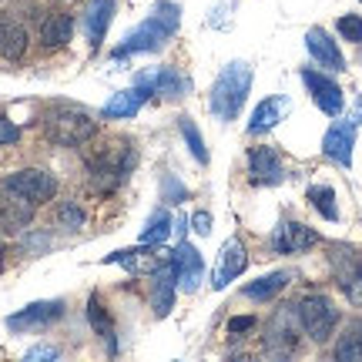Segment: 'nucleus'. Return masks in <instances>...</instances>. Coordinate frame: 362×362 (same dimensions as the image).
I'll return each instance as SVG.
<instances>
[{
    "label": "nucleus",
    "instance_id": "f257e3e1",
    "mask_svg": "<svg viewBox=\"0 0 362 362\" xmlns=\"http://www.w3.org/2000/svg\"><path fill=\"white\" fill-rule=\"evenodd\" d=\"M178 24H181V7L178 4H171V0H158L155 7H151V13H148V21L134 27L128 37H124V44H117L115 51H111V57L121 61V57H131V54L158 51V47H165V44L175 37Z\"/></svg>",
    "mask_w": 362,
    "mask_h": 362
},
{
    "label": "nucleus",
    "instance_id": "f03ea898",
    "mask_svg": "<svg viewBox=\"0 0 362 362\" xmlns=\"http://www.w3.org/2000/svg\"><path fill=\"white\" fill-rule=\"evenodd\" d=\"M252 90V67L245 61H232V64L221 67L218 81L211 84L208 94V107L218 121H235L238 111L245 107V98Z\"/></svg>",
    "mask_w": 362,
    "mask_h": 362
},
{
    "label": "nucleus",
    "instance_id": "7ed1b4c3",
    "mask_svg": "<svg viewBox=\"0 0 362 362\" xmlns=\"http://www.w3.org/2000/svg\"><path fill=\"white\" fill-rule=\"evenodd\" d=\"M44 134L61 148H78L98 134V121H90L84 111L74 107H51L44 115Z\"/></svg>",
    "mask_w": 362,
    "mask_h": 362
},
{
    "label": "nucleus",
    "instance_id": "20e7f679",
    "mask_svg": "<svg viewBox=\"0 0 362 362\" xmlns=\"http://www.w3.org/2000/svg\"><path fill=\"white\" fill-rule=\"evenodd\" d=\"M298 325L312 342H325L332 336V329L339 325V309L332 305V298L325 296H305L302 302H296Z\"/></svg>",
    "mask_w": 362,
    "mask_h": 362
},
{
    "label": "nucleus",
    "instance_id": "39448f33",
    "mask_svg": "<svg viewBox=\"0 0 362 362\" xmlns=\"http://www.w3.org/2000/svg\"><path fill=\"white\" fill-rule=\"evenodd\" d=\"M11 192L24 194V198H30L34 205H44V202H51L54 194H57V178H54L51 171L44 168H21L13 171V175H7V181H4Z\"/></svg>",
    "mask_w": 362,
    "mask_h": 362
},
{
    "label": "nucleus",
    "instance_id": "423d86ee",
    "mask_svg": "<svg viewBox=\"0 0 362 362\" xmlns=\"http://www.w3.org/2000/svg\"><path fill=\"white\" fill-rule=\"evenodd\" d=\"M302 84L309 88L312 101H315V107L319 111H325V115H342V107H346V94H342V88H339L332 78H325L322 71H302Z\"/></svg>",
    "mask_w": 362,
    "mask_h": 362
},
{
    "label": "nucleus",
    "instance_id": "0eeeda50",
    "mask_svg": "<svg viewBox=\"0 0 362 362\" xmlns=\"http://www.w3.org/2000/svg\"><path fill=\"white\" fill-rule=\"evenodd\" d=\"M151 312H155L158 319H165L175 305V288H178V269H175V259H161L158 262V269L151 272Z\"/></svg>",
    "mask_w": 362,
    "mask_h": 362
},
{
    "label": "nucleus",
    "instance_id": "6e6552de",
    "mask_svg": "<svg viewBox=\"0 0 362 362\" xmlns=\"http://www.w3.org/2000/svg\"><path fill=\"white\" fill-rule=\"evenodd\" d=\"M64 315V302H34V305H27V309H21L17 315H11L7 319V329L11 332H37V329H47V325H54L57 319Z\"/></svg>",
    "mask_w": 362,
    "mask_h": 362
},
{
    "label": "nucleus",
    "instance_id": "1a4fd4ad",
    "mask_svg": "<svg viewBox=\"0 0 362 362\" xmlns=\"http://www.w3.org/2000/svg\"><path fill=\"white\" fill-rule=\"evenodd\" d=\"M248 265V252L245 245L238 242V238H228L218 252V262H215V269H211V288H225V285H232Z\"/></svg>",
    "mask_w": 362,
    "mask_h": 362
},
{
    "label": "nucleus",
    "instance_id": "9d476101",
    "mask_svg": "<svg viewBox=\"0 0 362 362\" xmlns=\"http://www.w3.org/2000/svg\"><path fill=\"white\" fill-rule=\"evenodd\" d=\"M34 208L37 205H34L30 198L11 192V188L4 185V188H0V228H4V232H21L24 225H30Z\"/></svg>",
    "mask_w": 362,
    "mask_h": 362
},
{
    "label": "nucleus",
    "instance_id": "9b49d317",
    "mask_svg": "<svg viewBox=\"0 0 362 362\" xmlns=\"http://www.w3.org/2000/svg\"><path fill=\"white\" fill-rule=\"evenodd\" d=\"M305 47H309L312 61H315L319 67L332 71V74L346 71V57H342V51H339V44L332 40V34H329V30H322V27H312L309 34H305Z\"/></svg>",
    "mask_w": 362,
    "mask_h": 362
},
{
    "label": "nucleus",
    "instance_id": "f8f14e48",
    "mask_svg": "<svg viewBox=\"0 0 362 362\" xmlns=\"http://www.w3.org/2000/svg\"><path fill=\"white\" fill-rule=\"evenodd\" d=\"M319 242V235L312 232L309 225H302V221H282L275 235H272V248L279 252V255H298V252H305Z\"/></svg>",
    "mask_w": 362,
    "mask_h": 362
},
{
    "label": "nucleus",
    "instance_id": "ddd939ff",
    "mask_svg": "<svg viewBox=\"0 0 362 362\" xmlns=\"http://www.w3.org/2000/svg\"><path fill=\"white\" fill-rule=\"evenodd\" d=\"M352 148H356V121H336L332 128L325 131L322 151H325V158H332L336 165L349 168L352 165Z\"/></svg>",
    "mask_w": 362,
    "mask_h": 362
},
{
    "label": "nucleus",
    "instance_id": "4468645a",
    "mask_svg": "<svg viewBox=\"0 0 362 362\" xmlns=\"http://www.w3.org/2000/svg\"><path fill=\"white\" fill-rule=\"evenodd\" d=\"M248 175L255 185H279L285 178V165L279 151L269 148V144H259V148H252L248 151Z\"/></svg>",
    "mask_w": 362,
    "mask_h": 362
},
{
    "label": "nucleus",
    "instance_id": "2eb2a0df",
    "mask_svg": "<svg viewBox=\"0 0 362 362\" xmlns=\"http://www.w3.org/2000/svg\"><path fill=\"white\" fill-rule=\"evenodd\" d=\"M138 88H144L148 94H161V98H185L188 81L181 78V71H175V67H155V71L138 74Z\"/></svg>",
    "mask_w": 362,
    "mask_h": 362
},
{
    "label": "nucleus",
    "instance_id": "dca6fc26",
    "mask_svg": "<svg viewBox=\"0 0 362 362\" xmlns=\"http://www.w3.org/2000/svg\"><path fill=\"white\" fill-rule=\"evenodd\" d=\"M175 259V269H178V285L185 292H194L202 285V275H205V262H202V252L188 242H178V248L171 252Z\"/></svg>",
    "mask_w": 362,
    "mask_h": 362
},
{
    "label": "nucleus",
    "instance_id": "f3484780",
    "mask_svg": "<svg viewBox=\"0 0 362 362\" xmlns=\"http://www.w3.org/2000/svg\"><path fill=\"white\" fill-rule=\"evenodd\" d=\"M292 111V98L288 94H275V98H265V101L252 111V121H248V131L252 134H265L272 131L279 121H285V115Z\"/></svg>",
    "mask_w": 362,
    "mask_h": 362
},
{
    "label": "nucleus",
    "instance_id": "a211bd4d",
    "mask_svg": "<svg viewBox=\"0 0 362 362\" xmlns=\"http://www.w3.org/2000/svg\"><path fill=\"white\" fill-rule=\"evenodd\" d=\"M298 312L296 305H285V309H279V315L269 322V332H265V342H269L272 352H292L296 349V325H292V319H296Z\"/></svg>",
    "mask_w": 362,
    "mask_h": 362
},
{
    "label": "nucleus",
    "instance_id": "6ab92c4d",
    "mask_svg": "<svg viewBox=\"0 0 362 362\" xmlns=\"http://www.w3.org/2000/svg\"><path fill=\"white\" fill-rule=\"evenodd\" d=\"M115 11H117L115 0H90L88 4V11H84V34H88L90 44H101L104 40L107 27L115 21Z\"/></svg>",
    "mask_w": 362,
    "mask_h": 362
},
{
    "label": "nucleus",
    "instance_id": "aec40b11",
    "mask_svg": "<svg viewBox=\"0 0 362 362\" xmlns=\"http://www.w3.org/2000/svg\"><path fill=\"white\" fill-rule=\"evenodd\" d=\"M27 54V30L13 17L0 13V57L4 61H21Z\"/></svg>",
    "mask_w": 362,
    "mask_h": 362
},
{
    "label": "nucleus",
    "instance_id": "412c9836",
    "mask_svg": "<svg viewBox=\"0 0 362 362\" xmlns=\"http://www.w3.org/2000/svg\"><path fill=\"white\" fill-rule=\"evenodd\" d=\"M144 101H148V90L138 88V84L131 90H117V94H111V101L101 107V117H134Z\"/></svg>",
    "mask_w": 362,
    "mask_h": 362
},
{
    "label": "nucleus",
    "instance_id": "4be33fe9",
    "mask_svg": "<svg viewBox=\"0 0 362 362\" xmlns=\"http://www.w3.org/2000/svg\"><path fill=\"white\" fill-rule=\"evenodd\" d=\"M74 34V21L71 13H47L44 24H40V44L44 47H64Z\"/></svg>",
    "mask_w": 362,
    "mask_h": 362
},
{
    "label": "nucleus",
    "instance_id": "5701e85b",
    "mask_svg": "<svg viewBox=\"0 0 362 362\" xmlns=\"http://www.w3.org/2000/svg\"><path fill=\"white\" fill-rule=\"evenodd\" d=\"M288 282H292V275H288V272H272V275H262V279H255V282L245 285V298H252V302H272V298L279 296Z\"/></svg>",
    "mask_w": 362,
    "mask_h": 362
},
{
    "label": "nucleus",
    "instance_id": "b1692460",
    "mask_svg": "<svg viewBox=\"0 0 362 362\" xmlns=\"http://www.w3.org/2000/svg\"><path fill=\"white\" fill-rule=\"evenodd\" d=\"M107 265H124L128 272H155L158 269V255H151V252H144V248H131V252H115V255H107Z\"/></svg>",
    "mask_w": 362,
    "mask_h": 362
},
{
    "label": "nucleus",
    "instance_id": "393cba45",
    "mask_svg": "<svg viewBox=\"0 0 362 362\" xmlns=\"http://www.w3.org/2000/svg\"><path fill=\"white\" fill-rule=\"evenodd\" d=\"M171 235V215H168V208H158L155 215L148 218V225H144V232H141V245H161L165 238Z\"/></svg>",
    "mask_w": 362,
    "mask_h": 362
},
{
    "label": "nucleus",
    "instance_id": "a878e982",
    "mask_svg": "<svg viewBox=\"0 0 362 362\" xmlns=\"http://www.w3.org/2000/svg\"><path fill=\"white\" fill-rule=\"evenodd\" d=\"M88 319H90V329L101 339H107L111 349H115V322H111V315H107V309L101 305L98 296H90V302H88Z\"/></svg>",
    "mask_w": 362,
    "mask_h": 362
},
{
    "label": "nucleus",
    "instance_id": "bb28decb",
    "mask_svg": "<svg viewBox=\"0 0 362 362\" xmlns=\"http://www.w3.org/2000/svg\"><path fill=\"white\" fill-rule=\"evenodd\" d=\"M309 202H312V208H315L325 221H339L336 192H332L329 185H312V188H309Z\"/></svg>",
    "mask_w": 362,
    "mask_h": 362
},
{
    "label": "nucleus",
    "instance_id": "cd10ccee",
    "mask_svg": "<svg viewBox=\"0 0 362 362\" xmlns=\"http://www.w3.org/2000/svg\"><path fill=\"white\" fill-rule=\"evenodd\" d=\"M178 131H181V138H185V144H188V151L194 155V161H198V165H208V148H205V141H202L198 124H194L192 117H178Z\"/></svg>",
    "mask_w": 362,
    "mask_h": 362
},
{
    "label": "nucleus",
    "instance_id": "c85d7f7f",
    "mask_svg": "<svg viewBox=\"0 0 362 362\" xmlns=\"http://www.w3.org/2000/svg\"><path fill=\"white\" fill-rule=\"evenodd\" d=\"M336 359H342V362L362 359V322L349 325V329H346V336L336 342Z\"/></svg>",
    "mask_w": 362,
    "mask_h": 362
},
{
    "label": "nucleus",
    "instance_id": "c756f323",
    "mask_svg": "<svg viewBox=\"0 0 362 362\" xmlns=\"http://www.w3.org/2000/svg\"><path fill=\"white\" fill-rule=\"evenodd\" d=\"M57 225L67 228V232L84 228V208H81L78 202H61V205H57Z\"/></svg>",
    "mask_w": 362,
    "mask_h": 362
},
{
    "label": "nucleus",
    "instance_id": "7c9ffc66",
    "mask_svg": "<svg viewBox=\"0 0 362 362\" xmlns=\"http://www.w3.org/2000/svg\"><path fill=\"white\" fill-rule=\"evenodd\" d=\"M336 30L342 40H352V44H362V17L359 13H342L336 21Z\"/></svg>",
    "mask_w": 362,
    "mask_h": 362
},
{
    "label": "nucleus",
    "instance_id": "2f4dec72",
    "mask_svg": "<svg viewBox=\"0 0 362 362\" xmlns=\"http://www.w3.org/2000/svg\"><path fill=\"white\" fill-rule=\"evenodd\" d=\"M161 188H165V202H168V205H178V202H185V198H188V188H185L181 181H175L171 175H165V178H161Z\"/></svg>",
    "mask_w": 362,
    "mask_h": 362
},
{
    "label": "nucleus",
    "instance_id": "473e14b6",
    "mask_svg": "<svg viewBox=\"0 0 362 362\" xmlns=\"http://www.w3.org/2000/svg\"><path fill=\"white\" fill-rule=\"evenodd\" d=\"M342 285V292H346V298H349L352 305H362V269L356 272V275H349L346 282H339Z\"/></svg>",
    "mask_w": 362,
    "mask_h": 362
},
{
    "label": "nucleus",
    "instance_id": "72a5a7b5",
    "mask_svg": "<svg viewBox=\"0 0 362 362\" xmlns=\"http://www.w3.org/2000/svg\"><path fill=\"white\" fill-rule=\"evenodd\" d=\"M252 329H255V315H235V319H228V332L232 336H245Z\"/></svg>",
    "mask_w": 362,
    "mask_h": 362
},
{
    "label": "nucleus",
    "instance_id": "f704fd0d",
    "mask_svg": "<svg viewBox=\"0 0 362 362\" xmlns=\"http://www.w3.org/2000/svg\"><path fill=\"white\" fill-rule=\"evenodd\" d=\"M21 141V128L13 124V121H7V117H0V148L4 144H13Z\"/></svg>",
    "mask_w": 362,
    "mask_h": 362
},
{
    "label": "nucleus",
    "instance_id": "c9c22d12",
    "mask_svg": "<svg viewBox=\"0 0 362 362\" xmlns=\"http://www.w3.org/2000/svg\"><path fill=\"white\" fill-rule=\"evenodd\" d=\"M192 228H194V235H208V232H211V215H208V211H194V215H192Z\"/></svg>",
    "mask_w": 362,
    "mask_h": 362
},
{
    "label": "nucleus",
    "instance_id": "e433bc0d",
    "mask_svg": "<svg viewBox=\"0 0 362 362\" xmlns=\"http://www.w3.org/2000/svg\"><path fill=\"white\" fill-rule=\"evenodd\" d=\"M54 356H57V349H54V346H37V349L27 352V359H54Z\"/></svg>",
    "mask_w": 362,
    "mask_h": 362
},
{
    "label": "nucleus",
    "instance_id": "4c0bfd02",
    "mask_svg": "<svg viewBox=\"0 0 362 362\" xmlns=\"http://www.w3.org/2000/svg\"><path fill=\"white\" fill-rule=\"evenodd\" d=\"M356 124H362V101L356 104Z\"/></svg>",
    "mask_w": 362,
    "mask_h": 362
}]
</instances>
